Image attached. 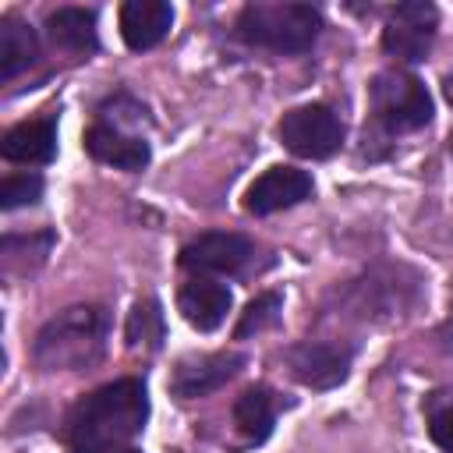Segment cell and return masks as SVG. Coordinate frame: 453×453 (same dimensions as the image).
<instances>
[{"mask_svg":"<svg viewBox=\"0 0 453 453\" xmlns=\"http://www.w3.org/2000/svg\"><path fill=\"white\" fill-rule=\"evenodd\" d=\"M149 421V389L142 379H113L85 393L64 418V439L71 453H117L142 435Z\"/></svg>","mask_w":453,"mask_h":453,"instance_id":"obj_1","label":"cell"},{"mask_svg":"<svg viewBox=\"0 0 453 453\" xmlns=\"http://www.w3.org/2000/svg\"><path fill=\"white\" fill-rule=\"evenodd\" d=\"M110 311L103 304H71L42 322L32 340V361L42 372H88L103 361Z\"/></svg>","mask_w":453,"mask_h":453,"instance_id":"obj_2","label":"cell"},{"mask_svg":"<svg viewBox=\"0 0 453 453\" xmlns=\"http://www.w3.org/2000/svg\"><path fill=\"white\" fill-rule=\"evenodd\" d=\"M432 96L418 74L403 67H386L368 81V117L365 124V152L375 142H393L400 134L421 131L432 124Z\"/></svg>","mask_w":453,"mask_h":453,"instance_id":"obj_3","label":"cell"},{"mask_svg":"<svg viewBox=\"0 0 453 453\" xmlns=\"http://www.w3.org/2000/svg\"><path fill=\"white\" fill-rule=\"evenodd\" d=\"M326 21L322 11L311 4H244L237 21H234V35L244 46L255 50H269L280 57H297L308 53L319 35H322Z\"/></svg>","mask_w":453,"mask_h":453,"instance_id":"obj_4","label":"cell"},{"mask_svg":"<svg viewBox=\"0 0 453 453\" xmlns=\"http://www.w3.org/2000/svg\"><path fill=\"white\" fill-rule=\"evenodd\" d=\"M280 145L297 159H329L340 152L347 127L340 113L326 103H301L290 106L276 124Z\"/></svg>","mask_w":453,"mask_h":453,"instance_id":"obj_5","label":"cell"},{"mask_svg":"<svg viewBox=\"0 0 453 453\" xmlns=\"http://www.w3.org/2000/svg\"><path fill=\"white\" fill-rule=\"evenodd\" d=\"M439 35V7L428 0H407L389 7L382 25V53L396 64H421Z\"/></svg>","mask_w":453,"mask_h":453,"instance_id":"obj_6","label":"cell"},{"mask_svg":"<svg viewBox=\"0 0 453 453\" xmlns=\"http://www.w3.org/2000/svg\"><path fill=\"white\" fill-rule=\"evenodd\" d=\"M255 241L237 230H205L180 248V269L191 276H244L255 265Z\"/></svg>","mask_w":453,"mask_h":453,"instance_id":"obj_7","label":"cell"},{"mask_svg":"<svg viewBox=\"0 0 453 453\" xmlns=\"http://www.w3.org/2000/svg\"><path fill=\"white\" fill-rule=\"evenodd\" d=\"M287 372L308 389H336L350 375L354 347L340 340H301L283 350Z\"/></svg>","mask_w":453,"mask_h":453,"instance_id":"obj_8","label":"cell"},{"mask_svg":"<svg viewBox=\"0 0 453 453\" xmlns=\"http://www.w3.org/2000/svg\"><path fill=\"white\" fill-rule=\"evenodd\" d=\"M315 195V180L308 170L290 166V163H276L269 170H262L248 188H244V212L251 216H273L283 209H294L301 202H308Z\"/></svg>","mask_w":453,"mask_h":453,"instance_id":"obj_9","label":"cell"},{"mask_svg":"<svg viewBox=\"0 0 453 453\" xmlns=\"http://www.w3.org/2000/svg\"><path fill=\"white\" fill-rule=\"evenodd\" d=\"M248 357L241 350H212V354H188L173 365L170 393L177 400H202L216 389H223L230 379L241 375Z\"/></svg>","mask_w":453,"mask_h":453,"instance_id":"obj_10","label":"cell"},{"mask_svg":"<svg viewBox=\"0 0 453 453\" xmlns=\"http://www.w3.org/2000/svg\"><path fill=\"white\" fill-rule=\"evenodd\" d=\"M81 145H85V152H88L96 163H106V166L127 170V173L145 170L149 159H152V149H149L145 134H134V131H127L124 124L106 120V117H96V120L85 127Z\"/></svg>","mask_w":453,"mask_h":453,"instance_id":"obj_11","label":"cell"},{"mask_svg":"<svg viewBox=\"0 0 453 453\" xmlns=\"http://www.w3.org/2000/svg\"><path fill=\"white\" fill-rule=\"evenodd\" d=\"M230 308H234V294L219 276H188L177 290V311L198 333L219 329Z\"/></svg>","mask_w":453,"mask_h":453,"instance_id":"obj_12","label":"cell"},{"mask_svg":"<svg viewBox=\"0 0 453 453\" xmlns=\"http://www.w3.org/2000/svg\"><path fill=\"white\" fill-rule=\"evenodd\" d=\"M120 39L131 53H145L159 46L173 28V7L166 0H127L117 14Z\"/></svg>","mask_w":453,"mask_h":453,"instance_id":"obj_13","label":"cell"},{"mask_svg":"<svg viewBox=\"0 0 453 453\" xmlns=\"http://www.w3.org/2000/svg\"><path fill=\"white\" fill-rule=\"evenodd\" d=\"M0 156L18 166H46L57 159V117H32L4 131Z\"/></svg>","mask_w":453,"mask_h":453,"instance_id":"obj_14","label":"cell"},{"mask_svg":"<svg viewBox=\"0 0 453 453\" xmlns=\"http://www.w3.org/2000/svg\"><path fill=\"white\" fill-rule=\"evenodd\" d=\"M400 269H372L368 276H361L357 283L347 287V304L357 319H382V315H396L400 297L411 283H396Z\"/></svg>","mask_w":453,"mask_h":453,"instance_id":"obj_15","label":"cell"},{"mask_svg":"<svg viewBox=\"0 0 453 453\" xmlns=\"http://www.w3.org/2000/svg\"><path fill=\"white\" fill-rule=\"evenodd\" d=\"M46 35L53 46L74 57H88L99 50L96 7H57L46 14Z\"/></svg>","mask_w":453,"mask_h":453,"instance_id":"obj_16","label":"cell"},{"mask_svg":"<svg viewBox=\"0 0 453 453\" xmlns=\"http://www.w3.org/2000/svg\"><path fill=\"white\" fill-rule=\"evenodd\" d=\"M276 425V396L269 386H248L234 400V428L248 446H262Z\"/></svg>","mask_w":453,"mask_h":453,"instance_id":"obj_17","label":"cell"},{"mask_svg":"<svg viewBox=\"0 0 453 453\" xmlns=\"http://www.w3.org/2000/svg\"><path fill=\"white\" fill-rule=\"evenodd\" d=\"M39 57V35L28 21L4 14L0 18V81H14Z\"/></svg>","mask_w":453,"mask_h":453,"instance_id":"obj_18","label":"cell"},{"mask_svg":"<svg viewBox=\"0 0 453 453\" xmlns=\"http://www.w3.org/2000/svg\"><path fill=\"white\" fill-rule=\"evenodd\" d=\"M53 244H57V234L50 226L28 230V234H4V241H0V269H4V276L35 273L46 262Z\"/></svg>","mask_w":453,"mask_h":453,"instance_id":"obj_19","label":"cell"},{"mask_svg":"<svg viewBox=\"0 0 453 453\" xmlns=\"http://www.w3.org/2000/svg\"><path fill=\"white\" fill-rule=\"evenodd\" d=\"M166 340V319H163V304L156 297H138L127 322H124V343L127 350H142V354H156Z\"/></svg>","mask_w":453,"mask_h":453,"instance_id":"obj_20","label":"cell"},{"mask_svg":"<svg viewBox=\"0 0 453 453\" xmlns=\"http://www.w3.org/2000/svg\"><path fill=\"white\" fill-rule=\"evenodd\" d=\"M421 414H425L428 439H432L442 453H453V386H439V389L425 393Z\"/></svg>","mask_w":453,"mask_h":453,"instance_id":"obj_21","label":"cell"},{"mask_svg":"<svg viewBox=\"0 0 453 453\" xmlns=\"http://www.w3.org/2000/svg\"><path fill=\"white\" fill-rule=\"evenodd\" d=\"M280 319H283V294L280 290H262L244 304V311H241V319L234 326V340H248L255 333H265Z\"/></svg>","mask_w":453,"mask_h":453,"instance_id":"obj_22","label":"cell"},{"mask_svg":"<svg viewBox=\"0 0 453 453\" xmlns=\"http://www.w3.org/2000/svg\"><path fill=\"white\" fill-rule=\"evenodd\" d=\"M42 173L35 170H21V173H7L0 180V209L4 212H14V209H25V205H35L42 198Z\"/></svg>","mask_w":453,"mask_h":453,"instance_id":"obj_23","label":"cell"},{"mask_svg":"<svg viewBox=\"0 0 453 453\" xmlns=\"http://www.w3.org/2000/svg\"><path fill=\"white\" fill-rule=\"evenodd\" d=\"M442 96H446V103L453 106V71L442 74Z\"/></svg>","mask_w":453,"mask_h":453,"instance_id":"obj_24","label":"cell"},{"mask_svg":"<svg viewBox=\"0 0 453 453\" xmlns=\"http://www.w3.org/2000/svg\"><path fill=\"white\" fill-rule=\"evenodd\" d=\"M117 453H138V449H131V446H127V449H117Z\"/></svg>","mask_w":453,"mask_h":453,"instance_id":"obj_25","label":"cell"},{"mask_svg":"<svg viewBox=\"0 0 453 453\" xmlns=\"http://www.w3.org/2000/svg\"><path fill=\"white\" fill-rule=\"evenodd\" d=\"M449 156H453V134H449Z\"/></svg>","mask_w":453,"mask_h":453,"instance_id":"obj_26","label":"cell"}]
</instances>
